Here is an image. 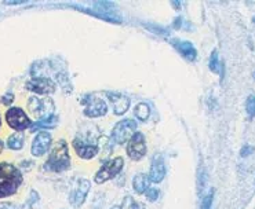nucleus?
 <instances>
[{"label":"nucleus","mask_w":255,"mask_h":209,"mask_svg":"<svg viewBox=\"0 0 255 209\" xmlns=\"http://www.w3.org/2000/svg\"><path fill=\"white\" fill-rule=\"evenodd\" d=\"M149 183H151L149 176L145 174H137L132 179V187L137 194H144L149 189Z\"/></svg>","instance_id":"16"},{"label":"nucleus","mask_w":255,"mask_h":209,"mask_svg":"<svg viewBox=\"0 0 255 209\" xmlns=\"http://www.w3.org/2000/svg\"><path fill=\"white\" fill-rule=\"evenodd\" d=\"M27 88L32 92L40 95L53 94L55 91V83L48 77H34L27 83Z\"/></svg>","instance_id":"9"},{"label":"nucleus","mask_w":255,"mask_h":209,"mask_svg":"<svg viewBox=\"0 0 255 209\" xmlns=\"http://www.w3.org/2000/svg\"><path fill=\"white\" fill-rule=\"evenodd\" d=\"M51 143H53V138L48 132H46V131L39 132L32 142V148H31L32 155H34V157L44 155L51 148Z\"/></svg>","instance_id":"10"},{"label":"nucleus","mask_w":255,"mask_h":209,"mask_svg":"<svg viewBox=\"0 0 255 209\" xmlns=\"http://www.w3.org/2000/svg\"><path fill=\"white\" fill-rule=\"evenodd\" d=\"M108 99L113 108V113L116 116L124 115L130 109V98H127L126 95L110 92V94H108Z\"/></svg>","instance_id":"12"},{"label":"nucleus","mask_w":255,"mask_h":209,"mask_svg":"<svg viewBox=\"0 0 255 209\" xmlns=\"http://www.w3.org/2000/svg\"><path fill=\"white\" fill-rule=\"evenodd\" d=\"M159 194H160V191L158 189H148V191H146V198L151 203H155L159 198Z\"/></svg>","instance_id":"23"},{"label":"nucleus","mask_w":255,"mask_h":209,"mask_svg":"<svg viewBox=\"0 0 255 209\" xmlns=\"http://www.w3.org/2000/svg\"><path fill=\"white\" fill-rule=\"evenodd\" d=\"M44 168L51 172H64L70 168V157H69L68 145L65 141H58L50 153Z\"/></svg>","instance_id":"2"},{"label":"nucleus","mask_w":255,"mask_h":209,"mask_svg":"<svg viewBox=\"0 0 255 209\" xmlns=\"http://www.w3.org/2000/svg\"><path fill=\"white\" fill-rule=\"evenodd\" d=\"M50 101H51V99L44 101V99L36 98V96H31V98L28 99V109H29V112L33 116H36V117H43V119H46L48 116H53L48 115L47 112H46V103H48Z\"/></svg>","instance_id":"15"},{"label":"nucleus","mask_w":255,"mask_h":209,"mask_svg":"<svg viewBox=\"0 0 255 209\" xmlns=\"http://www.w3.org/2000/svg\"><path fill=\"white\" fill-rule=\"evenodd\" d=\"M122 208L123 209H144L141 204H138L137 201H134L131 197H126V198H124Z\"/></svg>","instance_id":"21"},{"label":"nucleus","mask_w":255,"mask_h":209,"mask_svg":"<svg viewBox=\"0 0 255 209\" xmlns=\"http://www.w3.org/2000/svg\"><path fill=\"white\" fill-rule=\"evenodd\" d=\"M171 46L175 48L184 58H186L188 61H194L196 57H197V51H196V48H194V46H193L191 41L172 39Z\"/></svg>","instance_id":"13"},{"label":"nucleus","mask_w":255,"mask_h":209,"mask_svg":"<svg viewBox=\"0 0 255 209\" xmlns=\"http://www.w3.org/2000/svg\"><path fill=\"white\" fill-rule=\"evenodd\" d=\"M246 108H247V113L250 116H255V96L251 95L247 99V103H246Z\"/></svg>","instance_id":"22"},{"label":"nucleus","mask_w":255,"mask_h":209,"mask_svg":"<svg viewBox=\"0 0 255 209\" xmlns=\"http://www.w3.org/2000/svg\"><path fill=\"white\" fill-rule=\"evenodd\" d=\"M86 108H84V116H87L90 119L94 117H103L108 113V105L101 99L96 96H89L86 101Z\"/></svg>","instance_id":"8"},{"label":"nucleus","mask_w":255,"mask_h":209,"mask_svg":"<svg viewBox=\"0 0 255 209\" xmlns=\"http://www.w3.org/2000/svg\"><path fill=\"white\" fill-rule=\"evenodd\" d=\"M73 149H75L76 154L79 155L83 160H91L98 154V146L96 145H90V143H84L82 139L76 138L75 141L72 142Z\"/></svg>","instance_id":"11"},{"label":"nucleus","mask_w":255,"mask_h":209,"mask_svg":"<svg viewBox=\"0 0 255 209\" xmlns=\"http://www.w3.org/2000/svg\"><path fill=\"white\" fill-rule=\"evenodd\" d=\"M124 160L123 157H115L112 158L108 162H105L101 169L98 171L94 176V180H96V184H102V183L108 182L110 179H115L120 171L123 169Z\"/></svg>","instance_id":"3"},{"label":"nucleus","mask_w":255,"mask_h":209,"mask_svg":"<svg viewBox=\"0 0 255 209\" xmlns=\"http://www.w3.org/2000/svg\"><path fill=\"white\" fill-rule=\"evenodd\" d=\"M90 189H91V184H90V180L87 179H80L77 184H76L73 190L70 191L69 194V203L72 207L75 208H80L86 198H87V194H89Z\"/></svg>","instance_id":"7"},{"label":"nucleus","mask_w":255,"mask_h":209,"mask_svg":"<svg viewBox=\"0 0 255 209\" xmlns=\"http://www.w3.org/2000/svg\"><path fill=\"white\" fill-rule=\"evenodd\" d=\"M253 151H254V148H251V146H246V148L241 149L240 155H241V157H247V155L251 154Z\"/></svg>","instance_id":"25"},{"label":"nucleus","mask_w":255,"mask_h":209,"mask_svg":"<svg viewBox=\"0 0 255 209\" xmlns=\"http://www.w3.org/2000/svg\"><path fill=\"white\" fill-rule=\"evenodd\" d=\"M148 176H149V180L152 183H160L164 179L165 165L161 155H158L156 158H153L151 169H149V175Z\"/></svg>","instance_id":"14"},{"label":"nucleus","mask_w":255,"mask_h":209,"mask_svg":"<svg viewBox=\"0 0 255 209\" xmlns=\"http://www.w3.org/2000/svg\"><path fill=\"white\" fill-rule=\"evenodd\" d=\"M7 124L15 131L22 132L28 127H32V121L29 120L27 113L21 108H10L6 113Z\"/></svg>","instance_id":"5"},{"label":"nucleus","mask_w":255,"mask_h":209,"mask_svg":"<svg viewBox=\"0 0 255 209\" xmlns=\"http://www.w3.org/2000/svg\"><path fill=\"white\" fill-rule=\"evenodd\" d=\"M146 154V142L144 134L135 132L127 145V155L134 161H139Z\"/></svg>","instance_id":"6"},{"label":"nucleus","mask_w":255,"mask_h":209,"mask_svg":"<svg viewBox=\"0 0 255 209\" xmlns=\"http://www.w3.org/2000/svg\"><path fill=\"white\" fill-rule=\"evenodd\" d=\"M13 101H14V95L6 94L4 96H3V99H1V103H3V105H10Z\"/></svg>","instance_id":"24"},{"label":"nucleus","mask_w":255,"mask_h":209,"mask_svg":"<svg viewBox=\"0 0 255 209\" xmlns=\"http://www.w3.org/2000/svg\"><path fill=\"white\" fill-rule=\"evenodd\" d=\"M22 174L10 162H0V198L13 196L20 189Z\"/></svg>","instance_id":"1"},{"label":"nucleus","mask_w":255,"mask_h":209,"mask_svg":"<svg viewBox=\"0 0 255 209\" xmlns=\"http://www.w3.org/2000/svg\"><path fill=\"white\" fill-rule=\"evenodd\" d=\"M3 148H4V145H3V142L0 141V153L3 151Z\"/></svg>","instance_id":"27"},{"label":"nucleus","mask_w":255,"mask_h":209,"mask_svg":"<svg viewBox=\"0 0 255 209\" xmlns=\"http://www.w3.org/2000/svg\"><path fill=\"white\" fill-rule=\"evenodd\" d=\"M24 132H15L7 139V146L11 150H21L24 148Z\"/></svg>","instance_id":"18"},{"label":"nucleus","mask_w":255,"mask_h":209,"mask_svg":"<svg viewBox=\"0 0 255 209\" xmlns=\"http://www.w3.org/2000/svg\"><path fill=\"white\" fill-rule=\"evenodd\" d=\"M57 125V117L55 116H48L46 119H40L32 124V131H41V129H51Z\"/></svg>","instance_id":"17"},{"label":"nucleus","mask_w":255,"mask_h":209,"mask_svg":"<svg viewBox=\"0 0 255 209\" xmlns=\"http://www.w3.org/2000/svg\"><path fill=\"white\" fill-rule=\"evenodd\" d=\"M135 132H137V122L131 119H126L115 125V128L112 131V138L116 143L123 145L126 142L130 141Z\"/></svg>","instance_id":"4"},{"label":"nucleus","mask_w":255,"mask_h":209,"mask_svg":"<svg viewBox=\"0 0 255 209\" xmlns=\"http://www.w3.org/2000/svg\"><path fill=\"white\" fill-rule=\"evenodd\" d=\"M0 125H1V117H0Z\"/></svg>","instance_id":"29"},{"label":"nucleus","mask_w":255,"mask_h":209,"mask_svg":"<svg viewBox=\"0 0 255 209\" xmlns=\"http://www.w3.org/2000/svg\"><path fill=\"white\" fill-rule=\"evenodd\" d=\"M134 115L137 119L142 120V121H146L151 116V108L148 103H138L135 109H134Z\"/></svg>","instance_id":"19"},{"label":"nucleus","mask_w":255,"mask_h":209,"mask_svg":"<svg viewBox=\"0 0 255 209\" xmlns=\"http://www.w3.org/2000/svg\"><path fill=\"white\" fill-rule=\"evenodd\" d=\"M110 209H123L122 207H119V205H115V207H112Z\"/></svg>","instance_id":"28"},{"label":"nucleus","mask_w":255,"mask_h":209,"mask_svg":"<svg viewBox=\"0 0 255 209\" xmlns=\"http://www.w3.org/2000/svg\"><path fill=\"white\" fill-rule=\"evenodd\" d=\"M0 209H17L15 208V205L10 203H4V204H0Z\"/></svg>","instance_id":"26"},{"label":"nucleus","mask_w":255,"mask_h":209,"mask_svg":"<svg viewBox=\"0 0 255 209\" xmlns=\"http://www.w3.org/2000/svg\"><path fill=\"white\" fill-rule=\"evenodd\" d=\"M210 69L214 73L220 72V61H218V51L217 50H214L213 54L210 57Z\"/></svg>","instance_id":"20"}]
</instances>
